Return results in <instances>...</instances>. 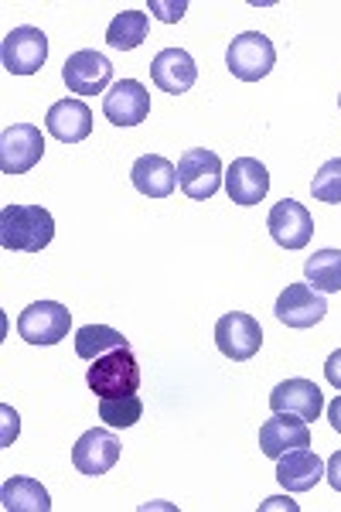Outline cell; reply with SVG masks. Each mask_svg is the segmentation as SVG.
I'll list each match as a JSON object with an SVG mask.
<instances>
[{
    "instance_id": "6da1fadb",
    "label": "cell",
    "mask_w": 341,
    "mask_h": 512,
    "mask_svg": "<svg viewBox=\"0 0 341 512\" xmlns=\"http://www.w3.org/2000/svg\"><path fill=\"white\" fill-rule=\"evenodd\" d=\"M55 239V219L41 205L0 209V246L11 253H41Z\"/></svg>"
},
{
    "instance_id": "7a4b0ae2",
    "label": "cell",
    "mask_w": 341,
    "mask_h": 512,
    "mask_svg": "<svg viewBox=\"0 0 341 512\" xmlns=\"http://www.w3.org/2000/svg\"><path fill=\"white\" fill-rule=\"evenodd\" d=\"M86 383L99 400L103 396H127L140 390V362L133 349H113L106 355L93 359V366L86 369Z\"/></svg>"
},
{
    "instance_id": "3957f363",
    "label": "cell",
    "mask_w": 341,
    "mask_h": 512,
    "mask_svg": "<svg viewBox=\"0 0 341 512\" xmlns=\"http://www.w3.org/2000/svg\"><path fill=\"white\" fill-rule=\"evenodd\" d=\"M178 185L181 192L195 202H205L226 185V168H222L219 154L205 151V147H188L178 158Z\"/></svg>"
},
{
    "instance_id": "277c9868",
    "label": "cell",
    "mask_w": 341,
    "mask_h": 512,
    "mask_svg": "<svg viewBox=\"0 0 341 512\" xmlns=\"http://www.w3.org/2000/svg\"><path fill=\"white\" fill-rule=\"evenodd\" d=\"M226 65L236 79L260 82L270 76L273 65H277V48H273V41L260 35V31H246V35L232 38V45L226 52Z\"/></svg>"
},
{
    "instance_id": "5b68a950",
    "label": "cell",
    "mask_w": 341,
    "mask_h": 512,
    "mask_svg": "<svg viewBox=\"0 0 341 512\" xmlns=\"http://www.w3.org/2000/svg\"><path fill=\"white\" fill-rule=\"evenodd\" d=\"M72 315L65 304L58 301H35L18 315V335L28 345H58L69 338Z\"/></svg>"
},
{
    "instance_id": "8992f818",
    "label": "cell",
    "mask_w": 341,
    "mask_h": 512,
    "mask_svg": "<svg viewBox=\"0 0 341 512\" xmlns=\"http://www.w3.org/2000/svg\"><path fill=\"white\" fill-rule=\"evenodd\" d=\"M48 59V35L41 28L21 24V28L7 31L4 45H0V62L11 76H35Z\"/></svg>"
},
{
    "instance_id": "52a82bcc",
    "label": "cell",
    "mask_w": 341,
    "mask_h": 512,
    "mask_svg": "<svg viewBox=\"0 0 341 512\" xmlns=\"http://www.w3.org/2000/svg\"><path fill=\"white\" fill-rule=\"evenodd\" d=\"M45 158V137L35 123H14L0 134V171L24 175Z\"/></svg>"
},
{
    "instance_id": "ba28073f",
    "label": "cell",
    "mask_w": 341,
    "mask_h": 512,
    "mask_svg": "<svg viewBox=\"0 0 341 512\" xmlns=\"http://www.w3.org/2000/svg\"><path fill=\"white\" fill-rule=\"evenodd\" d=\"M215 345H219V352L232 362L253 359L263 345L260 321L253 315H246V311H229V315H222L215 321Z\"/></svg>"
},
{
    "instance_id": "9c48e42d",
    "label": "cell",
    "mask_w": 341,
    "mask_h": 512,
    "mask_svg": "<svg viewBox=\"0 0 341 512\" xmlns=\"http://www.w3.org/2000/svg\"><path fill=\"white\" fill-rule=\"evenodd\" d=\"M103 113L113 127H137L151 117V93L144 82L137 79H120L110 86V93L103 99Z\"/></svg>"
},
{
    "instance_id": "30bf717a",
    "label": "cell",
    "mask_w": 341,
    "mask_h": 512,
    "mask_svg": "<svg viewBox=\"0 0 341 512\" xmlns=\"http://www.w3.org/2000/svg\"><path fill=\"white\" fill-rule=\"evenodd\" d=\"M273 315L287 328H314L328 315V301H324V294L314 291L311 284H287V291L277 297Z\"/></svg>"
},
{
    "instance_id": "8fae6325",
    "label": "cell",
    "mask_w": 341,
    "mask_h": 512,
    "mask_svg": "<svg viewBox=\"0 0 341 512\" xmlns=\"http://www.w3.org/2000/svg\"><path fill=\"white\" fill-rule=\"evenodd\" d=\"M266 229H270V236L277 239V246H284V250H304L314 236V219L301 202L284 198V202H277L270 209Z\"/></svg>"
},
{
    "instance_id": "7c38bea8",
    "label": "cell",
    "mask_w": 341,
    "mask_h": 512,
    "mask_svg": "<svg viewBox=\"0 0 341 512\" xmlns=\"http://www.w3.org/2000/svg\"><path fill=\"white\" fill-rule=\"evenodd\" d=\"M62 79H65V86H69V93L96 96L113 82V65H110L106 55L86 48V52H76V55H69V59H65Z\"/></svg>"
},
{
    "instance_id": "4fadbf2b",
    "label": "cell",
    "mask_w": 341,
    "mask_h": 512,
    "mask_svg": "<svg viewBox=\"0 0 341 512\" xmlns=\"http://www.w3.org/2000/svg\"><path fill=\"white\" fill-rule=\"evenodd\" d=\"M270 410L273 414L301 417L311 424V420H318L324 410V393L318 383H311V379H284V383L273 386Z\"/></svg>"
},
{
    "instance_id": "5bb4252c",
    "label": "cell",
    "mask_w": 341,
    "mask_h": 512,
    "mask_svg": "<svg viewBox=\"0 0 341 512\" xmlns=\"http://www.w3.org/2000/svg\"><path fill=\"white\" fill-rule=\"evenodd\" d=\"M116 461H120V441H116L113 431H103V427L86 431L76 441V448H72V465L89 478L106 475Z\"/></svg>"
},
{
    "instance_id": "9a60e30c",
    "label": "cell",
    "mask_w": 341,
    "mask_h": 512,
    "mask_svg": "<svg viewBox=\"0 0 341 512\" xmlns=\"http://www.w3.org/2000/svg\"><path fill=\"white\" fill-rule=\"evenodd\" d=\"M226 192L236 205H260L270 192V171L256 158H236L226 168Z\"/></svg>"
},
{
    "instance_id": "2e32d148",
    "label": "cell",
    "mask_w": 341,
    "mask_h": 512,
    "mask_svg": "<svg viewBox=\"0 0 341 512\" xmlns=\"http://www.w3.org/2000/svg\"><path fill=\"white\" fill-rule=\"evenodd\" d=\"M260 448L266 458H284L287 451L297 448H311V427L301 417H287V414H273L260 427Z\"/></svg>"
},
{
    "instance_id": "e0dca14e",
    "label": "cell",
    "mask_w": 341,
    "mask_h": 512,
    "mask_svg": "<svg viewBox=\"0 0 341 512\" xmlns=\"http://www.w3.org/2000/svg\"><path fill=\"white\" fill-rule=\"evenodd\" d=\"M151 79L157 89H164V93L181 96L195 86L198 65L185 48H164V52H157L151 62Z\"/></svg>"
},
{
    "instance_id": "ac0fdd59",
    "label": "cell",
    "mask_w": 341,
    "mask_h": 512,
    "mask_svg": "<svg viewBox=\"0 0 341 512\" xmlns=\"http://www.w3.org/2000/svg\"><path fill=\"white\" fill-rule=\"evenodd\" d=\"M48 134L62 144H79L93 134V110H89L82 99H58L45 117Z\"/></svg>"
},
{
    "instance_id": "d6986e66",
    "label": "cell",
    "mask_w": 341,
    "mask_h": 512,
    "mask_svg": "<svg viewBox=\"0 0 341 512\" xmlns=\"http://www.w3.org/2000/svg\"><path fill=\"white\" fill-rule=\"evenodd\" d=\"M130 181L140 195L147 198H168L178 188V168L161 158V154H144V158L133 161L130 168Z\"/></svg>"
},
{
    "instance_id": "ffe728a7",
    "label": "cell",
    "mask_w": 341,
    "mask_h": 512,
    "mask_svg": "<svg viewBox=\"0 0 341 512\" xmlns=\"http://www.w3.org/2000/svg\"><path fill=\"white\" fill-rule=\"evenodd\" d=\"M324 478V461L311 448L287 451L284 458H277V482L287 492H311Z\"/></svg>"
},
{
    "instance_id": "44dd1931",
    "label": "cell",
    "mask_w": 341,
    "mask_h": 512,
    "mask_svg": "<svg viewBox=\"0 0 341 512\" xmlns=\"http://www.w3.org/2000/svg\"><path fill=\"white\" fill-rule=\"evenodd\" d=\"M0 506H4V512H48L52 509V495L38 478L14 475L0 485Z\"/></svg>"
},
{
    "instance_id": "7402d4cb",
    "label": "cell",
    "mask_w": 341,
    "mask_h": 512,
    "mask_svg": "<svg viewBox=\"0 0 341 512\" xmlns=\"http://www.w3.org/2000/svg\"><path fill=\"white\" fill-rule=\"evenodd\" d=\"M147 28H151L147 11H120L106 28V45L116 48V52H133V48L144 45Z\"/></svg>"
},
{
    "instance_id": "603a6c76",
    "label": "cell",
    "mask_w": 341,
    "mask_h": 512,
    "mask_svg": "<svg viewBox=\"0 0 341 512\" xmlns=\"http://www.w3.org/2000/svg\"><path fill=\"white\" fill-rule=\"evenodd\" d=\"M304 277L314 291L338 294L341 291V250H318L314 256H307Z\"/></svg>"
},
{
    "instance_id": "cb8c5ba5",
    "label": "cell",
    "mask_w": 341,
    "mask_h": 512,
    "mask_svg": "<svg viewBox=\"0 0 341 512\" xmlns=\"http://www.w3.org/2000/svg\"><path fill=\"white\" fill-rule=\"evenodd\" d=\"M127 338H123V332H116V328L110 325H86L76 332V355L86 362L99 359V355L113 352V349H127Z\"/></svg>"
},
{
    "instance_id": "d4e9b609",
    "label": "cell",
    "mask_w": 341,
    "mask_h": 512,
    "mask_svg": "<svg viewBox=\"0 0 341 512\" xmlns=\"http://www.w3.org/2000/svg\"><path fill=\"white\" fill-rule=\"evenodd\" d=\"M99 417L106 420V427H113V431H123V427H133L140 417H144V400H140L137 393L103 396V400H99Z\"/></svg>"
},
{
    "instance_id": "484cf974",
    "label": "cell",
    "mask_w": 341,
    "mask_h": 512,
    "mask_svg": "<svg viewBox=\"0 0 341 512\" xmlns=\"http://www.w3.org/2000/svg\"><path fill=\"white\" fill-rule=\"evenodd\" d=\"M311 195L318 198V202L341 205V158H331L321 164L318 175L311 181Z\"/></svg>"
},
{
    "instance_id": "4316f807",
    "label": "cell",
    "mask_w": 341,
    "mask_h": 512,
    "mask_svg": "<svg viewBox=\"0 0 341 512\" xmlns=\"http://www.w3.org/2000/svg\"><path fill=\"white\" fill-rule=\"evenodd\" d=\"M147 11H151L157 21L174 24V21H181V18H185V11H188V0H178V4H174V0H151V4H147Z\"/></svg>"
},
{
    "instance_id": "83f0119b",
    "label": "cell",
    "mask_w": 341,
    "mask_h": 512,
    "mask_svg": "<svg viewBox=\"0 0 341 512\" xmlns=\"http://www.w3.org/2000/svg\"><path fill=\"white\" fill-rule=\"evenodd\" d=\"M324 376H328V383L341 390V349H335L328 355V362H324Z\"/></svg>"
},
{
    "instance_id": "f1b7e54d",
    "label": "cell",
    "mask_w": 341,
    "mask_h": 512,
    "mask_svg": "<svg viewBox=\"0 0 341 512\" xmlns=\"http://www.w3.org/2000/svg\"><path fill=\"white\" fill-rule=\"evenodd\" d=\"M324 478L331 482V489L341 492V451H335L328 458V465H324Z\"/></svg>"
},
{
    "instance_id": "f546056e",
    "label": "cell",
    "mask_w": 341,
    "mask_h": 512,
    "mask_svg": "<svg viewBox=\"0 0 341 512\" xmlns=\"http://www.w3.org/2000/svg\"><path fill=\"white\" fill-rule=\"evenodd\" d=\"M328 420H331V427L341 434V396H335V400L328 403Z\"/></svg>"
},
{
    "instance_id": "4dcf8cb0",
    "label": "cell",
    "mask_w": 341,
    "mask_h": 512,
    "mask_svg": "<svg viewBox=\"0 0 341 512\" xmlns=\"http://www.w3.org/2000/svg\"><path fill=\"white\" fill-rule=\"evenodd\" d=\"M338 106H341V96H338Z\"/></svg>"
}]
</instances>
